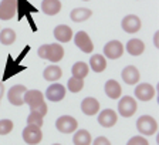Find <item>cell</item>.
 <instances>
[{
    "label": "cell",
    "instance_id": "11",
    "mask_svg": "<svg viewBox=\"0 0 159 145\" xmlns=\"http://www.w3.org/2000/svg\"><path fill=\"white\" fill-rule=\"evenodd\" d=\"M135 97L141 101H151L155 97V88L148 82H142L135 87Z\"/></svg>",
    "mask_w": 159,
    "mask_h": 145
},
{
    "label": "cell",
    "instance_id": "16",
    "mask_svg": "<svg viewBox=\"0 0 159 145\" xmlns=\"http://www.w3.org/2000/svg\"><path fill=\"white\" fill-rule=\"evenodd\" d=\"M81 111L85 115H95L97 112L99 111V102L98 100L93 98V97H87L83 100L81 102Z\"/></svg>",
    "mask_w": 159,
    "mask_h": 145
},
{
    "label": "cell",
    "instance_id": "8",
    "mask_svg": "<svg viewBox=\"0 0 159 145\" xmlns=\"http://www.w3.org/2000/svg\"><path fill=\"white\" fill-rule=\"evenodd\" d=\"M27 91V88L21 84H16L7 92V98H9L10 104H13L16 107H20L24 104V92Z\"/></svg>",
    "mask_w": 159,
    "mask_h": 145
},
{
    "label": "cell",
    "instance_id": "35",
    "mask_svg": "<svg viewBox=\"0 0 159 145\" xmlns=\"http://www.w3.org/2000/svg\"><path fill=\"white\" fill-rule=\"evenodd\" d=\"M84 2H87V0H84Z\"/></svg>",
    "mask_w": 159,
    "mask_h": 145
},
{
    "label": "cell",
    "instance_id": "21",
    "mask_svg": "<svg viewBox=\"0 0 159 145\" xmlns=\"http://www.w3.org/2000/svg\"><path fill=\"white\" fill-rule=\"evenodd\" d=\"M89 67L95 72H102L107 68V58L102 54H94L89 58Z\"/></svg>",
    "mask_w": 159,
    "mask_h": 145
},
{
    "label": "cell",
    "instance_id": "12",
    "mask_svg": "<svg viewBox=\"0 0 159 145\" xmlns=\"http://www.w3.org/2000/svg\"><path fill=\"white\" fill-rule=\"evenodd\" d=\"M121 26H122L124 31H126V33H131V34L136 33L141 29V19L138 16H135V14H128V16H125L122 19Z\"/></svg>",
    "mask_w": 159,
    "mask_h": 145
},
{
    "label": "cell",
    "instance_id": "34",
    "mask_svg": "<svg viewBox=\"0 0 159 145\" xmlns=\"http://www.w3.org/2000/svg\"><path fill=\"white\" fill-rule=\"evenodd\" d=\"M53 145H61V144H53Z\"/></svg>",
    "mask_w": 159,
    "mask_h": 145
},
{
    "label": "cell",
    "instance_id": "27",
    "mask_svg": "<svg viewBox=\"0 0 159 145\" xmlns=\"http://www.w3.org/2000/svg\"><path fill=\"white\" fill-rule=\"evenodd\" d=\"M84 87V80L83 78H77V77H71L67 82V88L71 92H80Z\"/></svg>",
    "mask_w": 159,
    "mask_h": 145
},
{
    "label": "cell",
    "instance_id": "22",
    "mask_svg": "<svg viewBox=\"0 0 159 145\" xmlns=\"http://www.w3.org/2000/svg\"><path fill=\"white\" fill-rule=\"evenodd\" d=\"M61 76H63V71L57 64H51V66L46 67L43 72L44 80H47V81H57L61 78Z\"/></svg>",
    "mask_w": 159,
    "mask_h": 145
},
{
    "label": "cell",
    "instance_id": "10",
    "mask_svg": "<svg viewBox=\"0 0 159 145\" xmlns=\"http://www.w3.org/2000/svg\"><path fill=\"white\" fill-rule=\"evenodd\" d=\"M74 43H75V46L78 47L81 51H84V53H87V54L93 53V50H94L93 40L89 39V36L85 31H78V33L74 36Z\"/></svg>",
    "mask_w": 159,
    "mask_h": 145
},
{
    "label": "cell",
    "instance_id": "3",
    "mask_svg": "<svg viewBox=\"0 0 159 145\" xmlns=\"http://www.w3.org/2000/svg\"><path fill=\"white\" fill-rule=\"evenodd\" d=\"M136 128L142 135H153L158 131V122L151 115H142L136 121Z\"/></svg>",
    "mask_w": 159,
    "mask_h": 145
},
{
    "label": "cell",
    "instance_id": "7",
    "mask_svg": "<svg viewBox=\"0 0 159 145\" xmlns=\"http://www.w3.org/2000/svg\"><path fill=\"white\" fill-rule=\"evenodd\" d=\"M124 54V46L118 40H111L104 46V57L111 60H116Z\"/></svg>",
    "mask_w": 159,
    "mask_h": 145
},
{
    "label": "cell",
    "instance_id": "17",
    "mask_svg": "<svg viewBox=\"0 0 159 145\" xmlns=\"http://www.w3.org/2000/svg\"><path fill=\"white\" fill-rule=\"evenodd\" d=\"M54 37L60 43H68L70 40L73 39V30L66 24H60L54 29Z\"/></svg>",
    "mask_w": 159,
    "mask_h": 145
},
{
    "label": "cell",
    "instance_id": "4",
    "mask_svg": "<svg viewBox=\"0 0 159 145\" xmlns=\"http://www.w3.org/2000/svg\"><path fill=\"white\" fill-rule=\"evenodd\" d=\"M138 110V104H136L135 98L131 96H124L118 102V112L125 118L132 117Z\"/></svg>",
    "mask_w": 159,
    "mask_h": 145
},
{
    "label": "cell",
    "instance_id": "28",
    "mask_svg": "<svg viewBox=\"0 0 159 145\" xmlns=\"http://www.w3.org/2000/svg\"><path fill=\"white\" fill-rule=\"evenodd\" d=\"M43 118L44 117L41 115L39 111H30L29 117H27V124H30V125H36V127H40V128H41V125H43Z\"/></svg>",
    "mask_w": 159,
    "mask_h": 145
},
{
    "label": "cell",
    "instance_id": "32",
    "mask_svg": "<svg viewBox=\"0 0 159 145\" xmlns=\"http://www.w3.org/2000/svg\"><path fill=\"white\" fill-rule=\"evenodd\" d=\"M153 44H155V47H159V31L153 34Z\"/></svg>",
    "mask_w": 159,
    "mask_h": 145
},
{
    "label": "cell",
    "instance_id": "33",
    "mask_svg": "<svg viewBox=\"0 0 159 145\" xmlns=\"http://www.w3.org/2000/svg\"><path fill=\"white\" fill-rule=\"evenodd\" d=\"M4 94V86H3V82L0 81V101H2V97H3Z\"/></svg>",
    "mask_w": 159,
    "mask_h": 145
},
{
    "label": "cell",
    "instance_id": "20",
    "mask_svg": "<svg viewBox=\"0 0 159 145\" xmlns=\"http://www.w3.org/2000/svg\"><path fill=\"white\" fill-rule=\"evenodd\" d=\"M105 94L109 97V98L112 100H116L121 97V94H122V88H121V86L118 84V81H115V80H108V81L105 82Z\"/></svg>",
    "mask_w": 159,
    "mask_h": 145
},
{
    "label": "cell",
    "instance_id": "19",
    "mask_svg": "<svg viewBox=\"0 0 159 145\" xmlns=\"http://www.w3.org/2000/svg\"><path fill=\"white\" fill-rule=\"evenodd\" d=\"M125 49L131 56H141L145 51V44H143L142 40H139V39H131L126 43Z\"/></svg>",
    "mask_w": 159,
    "mask_h": 145
},
{
    "label": "cell",
    "instance_id": "29",
    "mask_svg": "<svg viewBox=\"0 0 159 145\" xmlns=\"http://www.w3.org/2000/svg\"><path fill=\"white\" fill-rule=\"evenodd\" d=\"M13 131V122L10 119H0V135H7Z\"/></svg>",
    "mask_w": 159,
    "mask_h": 145
},
{
    "label": "cell",
    "instance_id": "1",
    "mask_svg": "<svg viewBox=\"0 0 159 145\" xmlns=\"http://www.w3.org/2000/svg\"><path fill=\"white\" fill-rule=\"evenodd\" d=\"M24 104L30 107V111H39L43 117L47 114V104L44 102V94L39 90H27L24 92Z\"/></svg>",
    "mask_w": 159,
    "mask_h": 145
},
{
    "label": "cell",
    "instance_id": "30",
    "mask_svg": "<svg viewBox=\"0 0 159 145\" xmlns=\"http://www.w3.org/2000/svg\"><path fill=\"white\" fill-rule=\"evenodd\" d=\"M126 145H149V142L146 141V138L138 135V137H132V138L126 142Z\"/></svg>",
    "mask_w": 159,
    "mask_h": 145
},
{
    "label": "cell",
    "instance_id": "5",
    "mask_svg": "<svg viewBox=\"0 0 159 145\" xmlns=\"http://www.w3.org/2000/svg\"><path fill=\"white\" fill-rule=\"evenodd\" d=\"M23 139L26 144L29 145H37L41 142L43 139V132H41V128L36 125H30L27 124V127L23 129Z\"/></svg>",
    "mask_w": 159,
    "mask_h": 145
},
{
    "label": "cell",
    "instance_id": "13",
    "mask_svg": "<svg viewBox=\"0 0 159 145\" xmlns=\"http://www.w3.org/2000/svg\"><path fill=\"white\" fill-rule=\"evenodd\" d=\"M116 119H118L116 112L114 111V110H109V108L102 110V111L99 112V115H98L99 125H102L104 128H111L112 125H115Z\"/></svg>",
    "mask_w": 159,
    "mask_h": 145
},
{
    "label": "cell",
    "instance_id": "14",
    "mask_svg": "<svg viewBox=\"0 0 159 145\" xmlns=\"http://www.w3.org/2000/svg\"><path fill=\"white\" fill-rule=\"evenodd\" d=\"M46 97L47 100H50L53 102L61 101L66 97V87L61 86V84H51L46 91Z\"/></svg>",
    "mask_w": 159,
    "mask_h": 145
},
{
    "label": "cell",
    "instance_id": "25",
    "mask_svg": "<svg viewBox=\"0 0 159 145\" xmlns=\"http://www.w3.org/2000/svg\"><path fill=\"white\" fill-rule=\"evenodd\" d=\"M71 72H73V77H77V78H83L84 80L87 76H88L89 67H88V64L84 63V61H78V63H75L73 66Z\"/></svg>",
    "mask_w": 159,
    "mask_h": 145
},
{
    "label": "cell",
    "instance_id": "15",
    "mask_svg": "<svg viewBox=\"0 0 159 145\" xmlns=\"http://www.w3.org/2000/svg\"><path fill=\"white\" fill-rule=\"evenodd\" d=\"M121 76H122V80L125 84L135 86V84H138L141 74H139L138 68H136L135 66H128L122 70V74H121Z\"/></svg>",
    "mask_w": 159,
    "mask_h": 145
},
{
    "label": "cell",
    "instance_id": "31",
    "mask_svg": "<svg viewBox=\"0 0 159 145\" xmlns=\"http://www.w3.org/2000/svg\"><path fill=\"white\" fill-rule=\"evenodd\" d=\"M93 145H111V142H109L108 138H105V137H98V138L93 142Z\"/></svg>",
    "mask_w": 159,
    "mask_h": 145
},
{
    "label": "cell",
    "instance_id": "26",
    "mask_svg": "<svg viewBox=\"0 0 159 145\" xmlns=\"http://www.w3.org/2000/svg\"><path fill=\"white\" fill-rule=\"evenodd\" d=\"M16 41V31L11 29H3L0 31V43L4 46H10Z\"/></svg>",
    "mask_w": 159,
    "mask_h": 145
},
{
    "label": "cell",
    "instance_id": "23",
    "mask_svg": "<svg viewBox=\"0 0 159 145\" xmlns=\"http://www.w3.org/2000/svg\"><path fill=\"white\" fill-rule=\"evenodd\" d=\"M93 16V12L89 9H85V7H78V9H74L71 13H70V17L73 21L75 23H80V21H85L89 17Z\"/></svg>",
    "mask_w": 159,
    "mask_h": 145
},
{
    "label": "cell",
    "instance_id": "6",
    "mask_svg": "<svg viewBox=\"0 0 159 145\" xmlns=\"http://www.w3.org/2000/svg\"><path fill=\"white\" fill-rule=\"evenodd\" d=\"M56 128L58 129L60 132H63V134H71V132L77 131L78 122L71 115H63L56 121Z\"/></svg>",
    "mask_w": 159,
    "mask_h": 145
},
{
    "label": "cell",
    "instance_id": "18",
    "mask_svg": "<svg viewBox=\"0 0 159 145\" xmlns=\"http://www.w3.org/2000/svg\"><path fill=\"white\" fill-rule=\"evenodd\" d=\"M41 9L47 16H56L61 10V2L60 0H43Z\"/></svg>",
    "mask_w": 159,
    "mask_h": 145
},
{
    "label": "cell",
    "instance_id": "2",
    "mask_svg": "<svg viewBox=\"0 0 159 145\" xmlns=\"http://www.w3.org/2000/svg\"><path fill=\"white\" fill-rule=\"evenodd\" d=\"M39 56L44 60H48L51 63L61 61L64 57V49L60 44H43L39 47Z\"/></svg>",
    "mask_w": 159,
    "mask_h": 145
},
{
    "label": "cell",
    "instance_id": "9",
    "mask_svg": "<svg viewBox=\"0 0 159 145\" xmlns=\"http://www.w3.org/2000/svg\"><path fill=\"white\" fill-rule=\"evenodd\" d=\"M17 13V0H2L0 2V20L13 19Z\"/></svg>",
    "mask_w": 159,
    "mask_h": 145
},
{
    "label": "cell",
    "instance_id": "24",
    "mask_svg": "<svg viewBox=\"0 0 159 145\" xmlns=\"http://www.w3.org/2000/svg\"><path fill=\"white\" fill-rule=\"evenodd\" d=\"M91 141H93L91 139V134L87 129H78V131H75L74 138H73L74 145H89Z\"/></svg>",
    "mask_w": 159,
    "mask_h": 145
}]
</instances>
